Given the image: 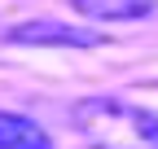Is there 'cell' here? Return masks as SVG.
Here are the masks:
<instances>
[{
  "label": "cell",
  "instance_id": "cell-2",
  "mask_svg": "<svg viewBox=\"0 0 158 149\" xmlns=\"http://www.w3.org/2000/svg\"><path fill=\"white\" fill-rule=\"evenodd\" d=\"M9 44H31V48H97L106 44V35L88 26L57 22V18H27V22L9 26Z\"/></svg>",
  "mask_w": 158,
  "mask_h": 149
},
{
  "label": "cell",
  "instance_id": "cell-1",
  "mask_svg": "<svg viewBox=\"0 0 158 149\" xmlns=\"http://www.w3.org/2000/svg\"><path fill=\"white\" fill-rule=\"evenodd\" d=\"M75 127L92 149H158V114L127 97H84Z\"/></svg>",
  "mask_w": 158,
  "mask_h": 149
},
{
  "label": "cell",
  "instance_id": "cell-3",
  "mask_svg": "<svg viewBox=\"0 0 158 149\" xmlns=\"http://www.w3.org/2000/svg\"><path fill=\"white\" fill-rule=\"evenodd\" d=\"M0 149H53V136L35 119L0 110Z\"/></svg>",
  "mask_w": 158,
  "mask_h": 149
},
{
  "label": "cell",
  "instance_id": "cell-4",
  "mask_svg": "<svg viewBox=\"0 0 158 149\" xmlns=\"http://www.w3.org/2000/svg\"><path fill=\"white\" fill-rule=\"evenodd\" d=\"M70 5L92 22H136L158 9V0H70Z\"/></svg>",
  "mask_w": 158,
  "mask_h": 149
}]
</instances>
